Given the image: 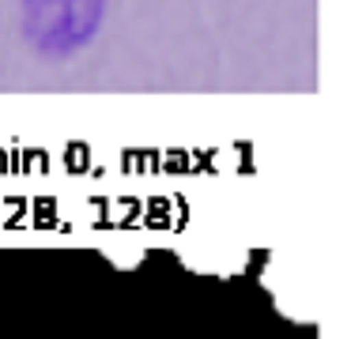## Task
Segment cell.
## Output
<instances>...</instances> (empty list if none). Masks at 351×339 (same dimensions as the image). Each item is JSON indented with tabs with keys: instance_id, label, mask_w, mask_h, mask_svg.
Returning <instances> with one entry per match:
<instances>
[{
	"instance_id": "cell-1",
	"label": "cell",
	"mask_w": 351,
	"mask_h": 339,
	"mask_svg": "<svg viewBox=\"0 0 351 339\" xmlns=\"http://www.w3.org/2000/svg\"><path fill=\"white\" fill-rule=\"evenodd\" d=\"M110 0H23V34L46 57L76 53L99 34Z\"/></svg>"
},
{
	"instance_id": "cell-2",
	"label": "cell",
	"mask_w": 351,
	"mask_h": 339,
	"mask_svg": "<svg viewBox=\"0 0 351 339\" xmlns=\"http://www.w3.org/2000/svg\"><path fill=\"white\" fill-rule=\"evenodd\" d=\"M261 283H265V290L280 316H287L291 324H317V286L306 275V268H298L287 256L272 253L265 271H261Z\"/></svg>"
}]
</instances>
